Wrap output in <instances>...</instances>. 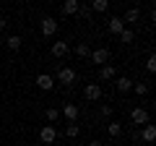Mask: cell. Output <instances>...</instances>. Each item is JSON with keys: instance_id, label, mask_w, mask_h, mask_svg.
<instances>
[{"instance_id": "obj_1", "label": "cell", "mask_w": 156, "mask_h": 146, "mask_svg": "<svg viewBox=\"0 0 156 146\" xmlns=\"http://www.w3.org/2000/svg\"><path fill=\"white\" fill-rule=\"evenodd\" d=\"M57 81H60L62 86H73L78 81V73L73 71V68H68V65H62L60 71H57Z\"/></svg>"}, {"instance_id": "obj_2", "label": "cell", "mask_w": 156, "mask_h": 146, "mask_svg": "<svg viewBox=\"0 0 156 146\" xmlns=\"http://www.w3.org/2000/svg\"><path fill=\"white\" fill-rule=\"evenodd\" d=\"M39 141H42L44 146L55 144L57 141V128L55 125H42V128H39Z\"/></svg>"}, {"instance_id": "obj_3", "label": "cell", "mask_w": 156, "mask_h": 146, "mask_svg": "<svg viewBox=\"0 0 156 146\" xmlns=\"http://www.w3.org/2000/svg\"><path fill=\"white\" fill-rule=\"evenodd\" d=\"M101 94H104L101 84H86V86H83V97H86L89 102H99Z\"/></svg>"}, {"instance_id": "obj_4", "label": "cell", "mask_w": 156, "mask_h": 146, "mask_svg": "<svg viewBox=\"0 0 156 146\" xmlns=\"http://www.w3.org/2000/svg\"><path fill=\"white\" fill-rule=\"evenodd\" d=\"M91 63H96V65H107V63H109V50H107V47H99V50H91V57H89Z\"/></svg>"}, {"instance_id": "obj_5", "label": "cell", "mask_w": 156, "mask_h": 146, "mask_svg": "<svg viewBox=\"0 0 156 146\" xmlns=\"http://www.w3.org/2000/svg\"><path fill=\"white\" fill-rule=\"evenodd\" d=\"M130 120H133L135 125H148V110H143V107H133V110H130Z\"/></svg>"}, {"instance_id": "obj_6", "label": "cell", "mask_w": 156, "mask_h": 146, "mask_svg": "<svg viewBox=\"0 0 156 146\" xmlns=\"http://www.w3.org/2000/svg\"><path fill=\"white\" fill-rule=\"evenodd\" d=\"M42 34H44V37H55L57 34V18H52V16L42 18Z\"/></svg>"}, {"instance_id": "obj_7", "label": "cell", "mask_w": 156, "mask_h": 146, "mask_svg": "<svg viewBox=\"0 0 156 146\" xmlns=\"http://www.w3.org/2000/svg\"><path fill=\"white\" fill-rule=\"evenodd\" d=\"M107 29H109V34H117V37H120V34L125 31V24H122V16H112L109 21H107Z\"/></svg>"}, {"instance_id": "obj_8", "label": "cell", "mask_w": 156, "mask_h": 146, "mask_svg": "<svg viewBox=\"0 0 156 146\" xmlns=\"http://www.w3.org/2000/svg\"><path fill=\"white\" fill-rule=\"evenodd\" d=\"M62 115L68 118V123H78V104H73V102H68V104H62Z\"/></svg>"}, {"instance_id": "obj_9", "label": "cell", "mask_w": 156, "mask_h": 146, "mask_svg": "<svg viewBox=\"0 0 156 146\" xmlns=\"http://www.w3.org/2000/svg\"><path fill=\"white\" fill-rule=\"evenodd\" d=\"M37 86L42 91H50L52 86H55V78H52L50 73H39V76H37Z\"/></svg>"}, {"instance_id": "obj_10", "label": "cell", "mask_w": 156, "mask_h": 146, "mask_svg": "<svg viewBox=\"0 0 156 146\" xmlns=\"http://www.w3.org/2000/svg\"><path fill=\"white\" fill-rule=\"evenodd\" d=\"M115 89L120 91V94H128V91L133 89V81H130L128 76H120V78H115Z\"/></svg>"}, {"instance_id": "obj_11", "label": "cell", "mask_w": 156, "mask_h": 146, "mask_svg": "<svg viewBox=\"0 0 156 146\" xmlns=\"http://www.w3.org/2000/svg\"><path fill=\"white\" fill-rule=\"evenodd\" d=\"M112 78H117V71L109 65V63L101 65V68H99V81H112ZM99 81H96V84H99Z\"/></svg>"}, {"instance_id": "obj_12", "label": "cell", "mask_w": 156, "mask_h": 146, "mask_svg": "<svg viewBox=\"0 0 156 146\" xmlns=\"http://www.w3.org/2000/svg\"><path fill=\"white\" fill-rule=\"evenodd\" d=\"M68 52H70V45H68V42H60V39L52 42V55L55 57H65Z\"/></svg>"}, {"instance_id": "obj_13", "label": "cell", "mask_w": 156, "mask_h": 146, "mask_svg": "<svg viewBox=\"0 0 156 146\" xmlns=\"http://www.w3.org/2000/svg\"><path fill=\"white\" fill-rule=\"evenodd\" d=\"M138 136L146 141V144H154V138H156V125H151V123H148V125H143Z\"/></svg>"}, {"instance_id": "obj_14", "label": "cell", "mask_w": 156, "mask_h": 146, "mask_svg": "<svg viewBox=\"0 0 156 146\" xmlns=\"http://www.w3.org/2000/svg\"><path fill=\"white\" fill-rule=\"evenodd\" d=\"M78 8H81L78 0H65V3H62V13H65V16H76Z\"/></svg>"}, {"instance_id": "obj_15", "label": "cell", "mask_w": 156, "mask_h": 146, "mask_svg": "<svg viewBox=\"0 0 156 146\" xmlns=\"http://www.w3.org/2000/svg\"><path fill=\"white\" fill-rule=\"evenodd\" d=\"M107 133H109L112 138H117V136H122V125L117 123V120H109V123H107Z\"/></svg>"}, {"instance_id": "obj_16", "label": "cell", "mask_w": 156, "mask_h": 146, "mask_svg": "<svg viewBox=\"0 0 156 146\" xmlns=\"http://www.w3.org/2000/svg\"><path fill=\"white\" fill-rule=\"evenodd\" d=\"M91 11L94 13H107L109 11V0H94L91 3Z\"/></svg>"}, {"instance_id": "obj_17", "label": "cell", "mask_w": 156, "mask_h": 146, "mask_svg": "<svg viewBox=\"0 0 156 146\" xmlns=\"http://www.w3.org/2000/svg\"><path fill=\"white\" fill-rule=\"evenodd\" d=\"M5 45H8V50H16V52H18L23 42H21V37H18V34H11V37L5 39Z\"/></svg>"}, {"instance_id": "obj_18", "label": "cell", "mask_w": 156, "mask_h": 146, "mask_svg": "<svg viewBox=\"0 0 156 146\" xmlns=\"http://www.w3.org/2000/svg\"><path fill=\"white\" fill-rule=\"evenodd\" d=\"M76 55H78V57H83V60H89V57H91V47L86 45V42H78V47H76Z\"/></svg>"}, {"instance_id": "obj_19", "label": "cell", "mask_w": 156, "mask_h": 146, "mask_svg": "<svg viewBox=\"0 0 156 146\" xmlns=\"http://www.w3.org/2000/svg\"><path fill=\"white\" fill-rule=\"evenodd\" d=\"M138 18H140V11H138V8H130V11L122 16V24H135Z\"/></svg>"}, {"instance_id": "obj_20", "label": "cell", "mask_w": 156, "mask_h": 146, "mask_svg": "<svg viewBox=\"0 0 156 146\" xmlns=\"http://www.w3.org/2000/svg\"><path fill=\"white\" fill-rule=\"evenodd\" d=\"M96 118H99V120H109V118H112V107H109V104H99Z\"/></svg>"}, {"instance_id": "obj_21", "label": "cell", "mask_w": 156, "mask_h": 146, "mask_svg": "<svg viewBox=\"0 0 156 146\" xmlns=\"http://www.w3.org/2000/svg\"><path fill=\"white\" fill-rule=\"evenodd\" d=\"M65 136H68V138H78V136H81L78 123H68V125H65Z\"/></svg>"}, {"instance_id": "obj_22", "label": "cell", "mask_w": 156, "mask_h": 146, "mask_svg": "<svg viewBox=\"0 0 156 146\" xmlns=\"http://www.w3.org/2000/svg\"><path fill=\"white\" fill-rule=\"evenodd\" d=\"M120 42H122V45H133V42H135V31H130V29H125V31L120 34Z\"/></svg>"}, {"instance_id": "obj_23", "label": "cell", "mask_w": 156, "mask_h": 146, "mask_svg": "<svg viewBox=\"0 0 156 146\" xmlns=\"http://www.w3.org/2000/svg\"><path fill=\"white\" fill-rule=\"evenodd\" d=\"M133 91L138 97H146V94H148V84H143V81H140V84H133Z\"/></svg>"}, {"instance_id": "obj_24", "label": "cell", "mask_w": 156, "mask_h": 146, "mask_svg": "<svg viewBox=\"0 0 156 146\" xmlns=\"http://www.w3.org/2000/svg\"><path fill=\"white\" fill-rule=\"evenodd\" d=\"M44 118L50 120V123H55V120L60 118V110H57V107H50V110H47V112H44Z\"/></svg>"}, {"instance_id": "obj_25", "label": "cell", "mask_w": 156, "mask_h": 146, "mask_svg": "<svg viewBox=\"0 0 156 146\" xmlns=\"http://www.w3.org/2000/svg\"><path fill=\"white\" fill-rule=\"evenodd\" d=\"M146 71H148V73L156 71V55H148V60H146Z\"/></svg>"}, {"instance_id": "obj_26", "label": "cell", "mask_w": 156, "mask_h": 146, "mask_svg": "<svg viewBox=\"0 0 156 146\" xmlns=\"http://www.w3.org/2000/svg\"><path fill=\"white\" fill-rule=\"evenodd\" d=\"M5 24H8V21H5L3 16H0V34H3V29H5Z\"/></svg>"}, {"instance_id": "obj_27", "label": "cell", "mask_w": 156, "mask_h": 146, "mask_svg": "<svg viewBox=\"0 0 156 146\" xmlns=\"http://www.w3.org/2000/svg\"><path fill=\"white\" fill-rule=\"evenodd\" d=\"M89 146H104V144H101V141H91Z\"/></svg>"}]
</instances>
